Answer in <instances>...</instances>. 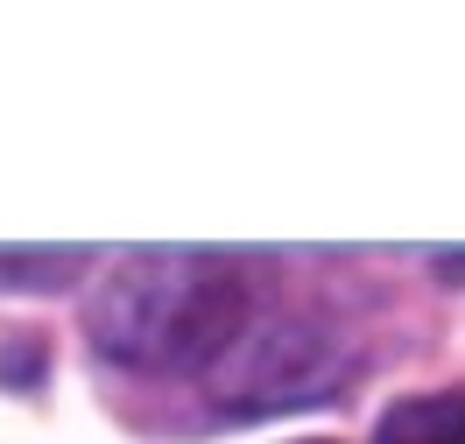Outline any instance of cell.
<instances>
[{"mask_svg":"<svg viewBox=\"0 0 465 444\" xmlns=\"http://www.w3.org/2000/svg\"><path fill=\"white\" fill-rule=\"evenodd\" d=\"M311 444H324V438H311Z\"/></svg>","mask_w":465,"mask_h":444,"instance_id":"cell-6","label":"cell"},{"mask_svg":"<svg viewBox=\"0 0 465 444\" xmlns=\"http://www.w3.org/2000/svg\"><path fill=\"white\" fill-rule=\"evenodd\" d=\"M254 325V282L226 254H127L85 303L92 346L142 374H212Z\"/></svg>","mask_w":465,"mask_h":444,"instance_id":"cell-1","label":"cell"},{"mask_svg":"<svg viewBox=\"0 0 465 444\" xmlns=\"http://www.w3.org/2000/svg\"><path fill=\"white\" fill-rule=\"evenodd\" d=\"M346 381H352V346L311 311L254 318L204 374L212 402L226 416H240V423L331 402V395H346Z\"/></svg>","mask_w":465,"mask_h":444,"instance_id":"cell-2","label":"cell"},{"mask_svg":"<svg viewBox=\"0 0 465 444\" xmlns=\"http://www.w3.org/2000/svg\"><path fill=\"white\" fill-rule=\"evenodd\" d=\"M85 268H92L85 247H57V254H0V290H29V296H43V290L78 282Z\"/></svg>","mask_w":465,"mask_h":444,"instance_id":"cell-4","label":"cell"},{"mask_svg":"<svg viewBox=\"0 0 465 444\" xmlns=\"http://www.w3.org/2000/svg\"><path fill=\"white\" fill-rule=\"evenodd\" d=\"M0 381L7 388L43 381V339H0Z\"/></svg>","mask_w":465,"mask_h":444,"instance_id":"cell-5","label":"cell"},{"mask_svg":"<svg viewBox=\"0 0 465 444\" xmlns=\"http://www.w3.org/2000/svg\"><path fill=\"white\" fill-rule=\"evenodd\" d=\"M374 444H465V388L395 402V409L381 416Z\"/></svg>","mask_w":465,"mask_h":444,"instance_id":"cell-3","label":"cell"}]
</instances>
